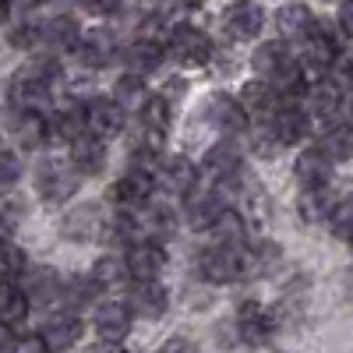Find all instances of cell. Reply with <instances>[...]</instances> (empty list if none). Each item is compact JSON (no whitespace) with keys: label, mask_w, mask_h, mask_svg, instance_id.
<instances>
[{"label":"cell","mask_w":353,"mask_h":353,"mask_svg":"<svg viewBox=\"0 0 353 353\" xmlns=\"http://www.w3.org/2000/svg\"><path fill=\"white\" fill-rule=\"evenodd\" d=\"M293 173H297V184L301 191L307 188H329V176H332V159L321 152V149H304L293 163Z\"/></svg>","instance_id":"19"},{"label":"cell","mask_w":353,"mask_h":353,"mask_svg":"<svg viewBox=\"0 0 353 353\" xmlns=\"http://www.w3.org/2000/svg\"><path fill=\"white\" fill-rule=\"evenodd\" d=\"M159 353H198V350H194V343H191L188 336H170Z\"/></svg>","instance_id":"45"},{"label":"cell","mask_w":353,"mask_h":353,"mask_svg":"<svg viewBox=\"0 0 353 353\" xmlns=\"http://www.w3.org/2000/svg\"><path fill=\"white\" fill-rule=\"evenodd\" d=\"M346 88L343 85H336L332 78H321V81H314V85H307V92H304V110L311 113V117H336L343 106H346Z\"/></svg>","instance_id":"15"},{"label":"cell","mask_w":353,"mask_h":353,"mask_svg":"<svg viewBox=\"0 0 353 353\" xmlns=\"http://www.w3.org/2000/svg\"><path fill=\"white\" fill-rule=\"evenodd\" d=\"M18 181H21V166H18L14 152H4V149H0V191L14 188Z\"/></svg>","instance_id":"42"},{"label":"cell","mask_w":353,"mask_h":353,"mask_svg":"<svg viewBox=\"0 0 353 353\" xmlns=\"http://www.w3.org/2000/svg\"><path fill=\"white\" fill-rule=\"evenodd\" d=\"M339 57V46H336V36L329 32V25H314L311 36L301 39V64L314 74H325L332 68V61Z\"/></svg>","instance_id":"7"},{"label":"cell","mask_w":353,"mask_h":353,"mask_svg":"<svg viewBox=\"0 0 353 353\" xmlns=\"http://www.w3.org/2000/svg\"><path fill=\"white\" fill-rule=\"evenodd\" d=\"M131 276L128 269V258H117V254H103L96 265H92V279L99 290H113V286H124Z\"/></svg>","instance_id":"35"},{"label":"cell","mask_w":353,"mask_h":353,"mask_svg":"<svg viewBox=\"0 0 353 353\" xmlns=\"http://www.w3.org/2000/svg\"><path fill=\"white\" fill-rule=\"evenodd\" d=\"M205 170H209L216 181H230V176L241 173V145L237 138H223L219 145H212L205 152Z\"/></svg>","instance_id":"22"},{"label":"cell","mask_w":353,"mask_h":353,"mask_svg":"<svg viewBox=\"0 0 353 353\" xmlns=\"http://www.w3.org/2000/svg\"><path fill=\"white\" fill-rule=\"evenodd\" d=\"M184 92H188V85H184L181 78H173V81H166V85H163V92H159V96H163V99H166V103L173 106V103L181 99Z\"/></svg>","instance_id":"48"},{"label":"cell","mask_w":353,"mask_h":353,"mask_svg":"<svg viewBox=\"0 0 353 353\" xmlns=\"http://www.w3.org/2000/svg\"><path fill=\"white\" fill-rule=\"evenodd\" d=\"M78 8H81L85 14H96V18H106V14H113L117 8H121V0H78Z\"/></svg>","instance_id":"43"},{"label":"cell","mask_w":353,"mask_h":353,"mask_svg":"<svg viewBox=\"0 0 353 353\" xmlns=\"http://www.w3.org/2000/svg\"><path fill=\"white\" fill-rule=\"evenodd\" d=\"M350 248H353V241H350Z\"/></svg>","instance_id":"55"},{"label":"cell","mask_w":353,"mask_h":353,"mask_svg":"<svg viewBox=\"0 0 353 353\" xmlns=\"http://www.w3.org/2000/svg\"><path fill=\"white\" fill-rule=\"evenodd\" d=\"M318 149L325 152L332 163H346L353 159V124H332L321 131L318 138Z\"/></svg>","instance_id":"30"},{"label":"cell","mask_w":353,"mask_h":353,"mask_svg":"<svg viewBox=\"0 0 353 353\" xmlns=\"http://www.w3.org/2000/svg\"><path fill=\"white\" fill-rule=\"evenodd\" d=\"M339 32L353 39V0H343V8H339Z\"/></svg>","instance_id":"47"},{"label":"cell","mask_w":353,"mask_h":353,"mask_svg":"<svg viewBox=\"0 0 353 353\" xmlns=\"http://www.w3.org/2000/svg\"><path fill=\"white\" fill-rule=\"evenodd\" d=\"M307 121H311V113H307L304 106H290V103H283L279 113L272 117L269 124L276 128V134H279L283 145H297V141L307 138Z\"/></svg>","instance_id":"23"},{"label":"cell","mask_w":353,"mask_h":353,"mask_svg":"<svg viewBox=\"0 0 353 353\" xmlns=\"http://www.w3.org/2000/svg\"><path fill=\"white\" fill-rule=\"evenodd\" d=\"M258 269V254L248 244H219L198 254V272L209 283H237Z\"/></svg>","instance_id":"1"},{"label":"cell","mask_w":353,"mask_h":353,"mask_svg":"<svg viewBox=\"0 0 353 353\" xmlns=\"http://www.w3.org/2000/svg\"><path fill=\"white\" fill-rule=\"evenodd\" d=\"M170 57L181 68H205L212 57V39L201 32L198 25H176L170 32V43H166Z\"/></svg>","instance_id":"3"},{"label":"cell","mask_w":353,"mask_h":353,"mask_svg":"<svg viewBox=\"0 0 353 353\" xmlns=\"http://www.w3.org/2000/svg\"><path fill=\"white\" fill-rule=\"evenodd\" d=\"M14 226H18L14 212L8 209V205H0V241H11L14 237Z\"/></svg>","instance_id":"46"},{"label":"cell","mask_w":353,"mask_h":353,"mask_svg":"<svg viewBox=\"0 0 353 353\" xmlns=\"http://www.w3.org/2000/svg\"><path fill=\"white\" fill-rule=\"evenodd\" d=\"M113 99L121 103L124 110H128V117L131 113H141L145 106H149V88H145V81H141V74H134V71H128V74H121L117 78V85H113Z\"/></svg>","instance_id":"28"},{"label":"cell","mask_w":353,"mask_h":353,"mask_svg":"<svg viewBox=\"0 0 353 353\" xmlns=\"http://www.w3.org/2000/svg\"><path fill=\"white\" fill-rule=\"evenodd\" d=\"M128 307L145 318V321H159L170 307V293L159 279H134L131 286V297H128Z\"/></svg>","instance_id":"11"},{"label":"cell","mask_w":353,"mask_h":353,"mask_svg":"<svg viewBox=\"0 0 353 353\" xmlns=\"http://www.w3.org/2000/svg\"><path fill=\"white\" fill-rule=\"evenodd\" d=\"M156 181L166 194H176V198H184L194 191L198 184V170L188 156H163L156 163Z\"/></svg>","instance_id":"8"},{"label":"cell","mask_w":353,"mask_h":353,"mask_svg":"<svg viewBox=\"0 0 353 353\" xmlns=\"http://www.w3.org/2000/svg\"><path fill=\"white\" fill-rule=\"evenodd\" d=\"M85 117H88V134L96 138H117L128 124V110L117 99H88L85 103Z\"/></svg>","instance_id":"10"},{"label":"cell","mask_w":353,"mask_h":353,"mask_svg":"<svg viewBox=\"0 0 353 353\" xmlns=\"http://www.w3.org/2000/svg\"><path fill=\"white\" fill-rule=\"evenodd\" d=\"M81 39V28L71 14H57L43 25V43L53 46V50H74Z\"/></svg>","instance_id":"31"},{"label":"cell","mask_w":353,"mask_h":353,"mask_svg":"<svg viewBox=\"0 0 353 353\" xmlns=\"http://www.w3.org/2000/svg\"><path fill=\"white\" fill-rule=\"evenodd\" d=\"M50 85L53 81L32 74L28 68H21L14 85H11V99H14L18 110H39V113H46V106H50Z\"/></svg>","instance_id":"14"},{"label":"cell","mask_w":353,"mask_h":353,"mask_svg":"<svg viewBox=\"0 0 353 353\" xmlns=\"http://www.w3.org/2000/svg\"><path fill=\"white\" fill-rule=\"evenodd\" d=\"M318 25V18L311 14V8L307 4H283L279 11H276V28H279V36L283 39H290V43H301L304 36H311V28Z\"/></svg>","instance_id":"20"},{"label":"cell","mask_w":353,"mask_h":353,"mask_svg":"<svg viewBox=\"0 0 353 353\" xmlns=\"http://www.w3.org/2000/svg\"><path fill=\"white\" fill-rule=\"evenodd\" d=\"M329 230L336 233L339 241H353V198H343V201L332 205Z\"/></svg>","instance_id":"38"},{"label":"cell","mask_w":353,"mask_h":353,"mask_svg":"<svg viewBox=\"0 0 353 353\" xmlns=\"http://www.w3.org/2000/svg\"><path fill=\"white\" fill-rule=\"evenodd\" d=\"M205 121H209L223 138H241V134L248 131V121H251V117L244 113L241 99L216 92V96L205 99Z\"/></svg>","instance_id":"5"},{"label":"cell","mask_w":353,"mask_h":353,"mask_svg":"<svg viewBox=\"0 0 353 353\" xmlns=\"http://www.w3.org/2000/svg\"><path fill=\"white\" fill-rule=\"evenodd\" d=\"M346 113L353 117V88H350V99H346Z\"/></svg>","instance_id":"54"},{"label":"cell","mask_w":353,"mask_h":353,"mask_svg":"<svg viewBox=\"0 0 353 353\" xmlns=\"http://www.w3.org/2000/svg\"><path fill=\"white\" fill-rule=\"evenodd\" d=\"M156 184H159V181H156V170H141V166H134V170H128L121 181L110 188V201L117 205V209L138 212V209H145V205H149Z\"/></svg>","instance_id":"4"},{"label":"cell","mask_w":353,"mask_h":353,"mask_svg":"<svg viewBox=\"0 0 353 353\" xmlns=\"http://www.w3.org/2000/svg\"><path fill=\"white\" fill-rule=\"evenodd\" d=\"M53 134L50 128V117L39 113V110H18V121H14V141L21 145V149H39V145H46V138Z\"/></svg>","instance_id":"21"},{"label":"cell","mask_w":353,"mask_h":353,"mask_svg":"<svg viewBox=\"0 0 353 353\" xmlns=\"http://www.w3.org/2000/svg\"><path fill=\"white\" fill-rule=\"evenodd\" d=\"M14 332H11V325H8V321H0V353H11L14 350Z\"/></svg>","instance_id":"49"},{"label":"cell","mask_w":353,"mask_h":353,"mask_svg":"<svg viewBox=\"0 0 353 353\" xmlns=\"http://www.w3.org/2000/svg\"><path fill=\"white\" fill-rule=\"evenodd\" d=\"M329 74H332L336 85H343L346 92H350V88H353V50H339V57L332 61Z\"/></svg>","instance_id":"40"},{"label":"cell","mask_w":353,"mask_h":353,"mask_svg":"<svg viewBox=\"0 0 353 353\" xmlns=\"http://www.w3.org/2000/svg\"><path fill=\"white\" fill-rule=\"evenodd\" d=\"M173 4H181V8H198L201 0H173Z\"/></svg>","instance_id":"53"},{"label":"cell","mask_w":353,"mask_h":353,"mask_svg":"<svg viewBox=\"0 0 353 353\" xmlns=\"http://www.w3.org/2000/svg\"><path fill=\"white\" fill-rule=\"evenodd\" d=\"M21 286L28 293V301H36V304H50L53 297H61V290H64V283L57 279L53 269H32Z\"/></svg>","instance_id":"33"},{"label":"cell","mask_w":353,"mask_h":353,"mask_svg":"<svg viewBox=\"0 0 353 353\" xmlns=\"http://www.w3.org/2000/svg\"><path fill=\"white\" fill-rule=\"evenodd\" d=\"M74 53H78V61L85 68H106L117 57V39H113V32H106V28H88V32H81Z\"/></svg>","instance_id":"18"},{"label":"cell","mask_w":353,"mask_h":353,"mask_svg":"<svg viewBox=\"0 0 353 353\" xmlns=\"http://www.w3.org/2000/svg\"><path fill=\"white\" fill-rule=\"evenodd\" d=\"M43 339L50 343V350H68L81 339V318L74 311H64V314H57L46 321V329H43Z\"/></svg>","instance_id":"27"},{"label":"cell","mask_w":353,"mask_h":353,"mask_svg":"<svg viewBox=\"0 0 353 353\" xmlns=\"http://www.w3.org/2000/svg\"><path fill=\"white\" fill-rule=\"evenodd\" d=\"M166 53H170V50H163L156 39L141 36V39H134V43L124 50V64H128V71H134V74H152V71L163 64Z\"/></svg>","instance_id":"24"},{"label":"cell","mask_w":353,"mask_h":353,"mask_svg":"<svg viewBox=\"0 0 353 353\" xmlns=\"http://www.w3.org/2000/svg\"><path fill=\"white\" fill-rule=\"evenodd\" d=\"M11 8H14V0H0V21L11 14Z\"/></svg>","instance_id":"51"},{"label":"cell","mask_w":353,"mask_h":353,"mask_svg":"<svg viewBox=\"0 0 353 353\" xmlns=\"http://www.w3.org/2000/svg\"><path fill=\"white\" fill-rule=\"evenodd\" d=\"M61 230H64V237H71V241H96L99 233L106 230V219L99 212V205L85 201V205H74V209L64 216Z\"/></svg>","instance_id":"16"},{"label":"cell","mask_w":353,"mask_h":353,"mask_svg":"<svg viewBox=\"0 0 353 353\" xmlns=\"http://www.w3.org/2000/svg\"><path fill=\"white\" fill-rule=\"evenodd\" d=\"M128 269L131 279H159V272L166 269V251L159 241H134L128 248Z\"/></svg>","instance_id":"13"},{"label":"cell","mask_w":353,"mask_h":353,"mask_svg":"<svg viewBox=\"0 0 353 353\" xmlns=\"http://www.w3.org/2000/svg\"><path fill=\"white\" fill-rule=\"evenodd\" d=\"M88 353H128L121 343H110V339H103L99 346H92V350H88Z\"/></svg>","instance_id":"50"},{"label":"cell","mask_w":353,"mask_h":353,"mask_svg":"<svg viewBox=\"0 0 353 353\" xmlns=\"http://www.w3.org/2000/svg\"><path fill=\"white\" fill-rule=\"evenodd\" d=\"M237 99H241L244 113L251 117V121H258V124H269L272 117L279 113V106H283V96L276 92V85H272V81H265V78H251V81H244Z\"/></svg>","instance_id":"6"},{"label":"cell","mask_w":353,"mask_h":353,"mask_svg":"<svg viewBox=\"0 0 353 353\" xmlns=\"http://www.w3.org/2000/svg\"><path fill=\"white\" fill-rule=\"evenodd\" d=\"M131 321H134V311L128 304H99L96 307V336L99 339H110V343H124L131 336Z\"/></svg>","instance_id":"17"},{"label":"cell","mask_w":353,"mask_h":353,"mask_svg":"<svg viewBox=\"0 0 353 353\" xmlns=\"http://www.w3.org/2000/svg\"><path fill=\"white\" fill-rule=\"evenodd\" d=\"M71 163H74L85 176L103 173V166H106V145H103V138H96V134L74 138V141H71Z\"/></svg>","instance_id":"25"},{"label":"cell","mask_w":353,"mask_h":353,"mask_svg":"<svg viewBox=\"0 0 353 353\" xmlns=\"http://www.w3.org/2000/svg\"><path fill=\"white\" fill-rule=\"evenodd\" d=\"M28 293L21 283L8 279V283H0V321H8V325H18V321L28 314Z\"/></svg>","instance_id":"32"},{"label":"cell","mask_w":353,"mask_h":353,"mask_svg":"<svg viewBox=\"0 0 353 353\" xmlns=\"http://www.w3.org/2000/svg\"><path fill=\"white\" fill-rule=\"evenodd\" d=\"M50 128L57 138L64 141H74L81 134H88V117H85V106L81 103H71V106H61L53 117H50Z\"/></svg>","instance_id":"29"},{"label":"cell","mask_w":353,"mask_h":353,"mask_svg":"<svg viewBox=\"0 0 353 353\" xmlns=\"http://www.w3.org/2000/svg\"><path fill=\"white\" fill-rule=\"evenodd\" d=\"M272 329H276V311H272V307H265V304H258V301L241 304V311H237V332H241L244 343L258 346V343L269 339Z\"/></svg>","instance_id":"12"},{"label":"cell","mask_w":353,"mask_h":353,"mask_svg":"<svg viewBox=\"0 0 353 353\" xmlns=\"http://www.w3.org/2000/svg\"><path fill=\"white\" fill-rule=\"evenodd\" d=\"M212 237L219 244H248V223L237 209H223L216 219H212Z\"/></svg>","instance_id":"34"},{"label":"cell","mask_w":353,"mask_h":353,"mask_svg":"<svg viewBox=\"0 0 353 353\" xmlns=\"http://www.w3.org/2000/svg\"><path fill=\"white\" fill-rule=\"evenodd\" d=\"M293 57H297V53H290L286 43H261V46L254 50V57H251V68H254L258 78L272 81V78L293 61Z\"/></svg>","instance_id":"26"},{"label":"cell","mask_w":353,"mask_h":353,"mask_svg":"<svg viewBox=\"0 0 353 353\" xmlns=\"http://www.w3.org/2000/svg\"><path fill=\"white\" fill-rule=\"evenodd\" d=\"M81 170L71 163V159H57V156H50V159H43L39 163V170H36V191H39V198L43 201H71L74 194H78V188H81Z\"/></svg>","instance_id":"2"},{"label":"cell","mask_w":353,"mask_h":353,"mask_svg":"<svg viewBox=\"0 0 353 353\" xmlns=\"http://www.w3.org/2000/svg\"><path fill=\"white\" fill-rule=\"evenodd\" d=\"M332 198H329V188H307L301 194V216L307 223H325L332 216Z\"/></svg>","instance_id":"36"},{"label":"cell","mask_w":353,"mask_h":353,"mask_svg":"<svg viewBox=\"0 0 353 353\" xmlns=\"http://www.w3.org/2000/svg\"><path fill=\"white\" fill-rule=\"evenodd\" d=\"M36 4H43V0H14V8H36Z\"/></svg>","instance_id":"52"},{"label":"cell","mask_w":353,"mask_h":353,"mask_svg":"<svg viewBox=\"0 0 353 353\" xmlns=\"http://www.w3.org/2000/svg\"><path fill=\"white\" fill-rule=\"evenodd\" d=\"M28 269V261H25V251L14 244V241H0V283H8V279H18L21 272Z\"/></svg>","instance_id":"37"},{"label":"cell","mask_w":353,"mask_h":353,"mask_svg":"<svg viewBox=\"0 0 353 353\" xmlns=\"http://www.w3.org/2000/svg\"><path fill=\"white\" fill-rule=\"evenodd\" d=\"M11 353H50V343L43 336H21Z\"/></svg>","instance_id":"44"},{"label":"cell","mask_w":353,"mask_h":353,"mask_svg":"<svg viewBox=\"0 0 353 353\" xmlns=\"http://www.w3.org/2000/svg\"><path fill=\"white\" fill-rule=\"evenodd\" d=\"M251 149H254V156H261V159H272L279 149H283V141H279V134H276V128L272 124H261L258 131H254V141H251Z\"/></svg>","instance_id":"39"},{"label":"cell","mask_w":353,"mask_h":353,"mask_svg":"<svg viewBox=\"0 0 353 353\" xmlns=\"http://www.w3.org/2000/svg\"><path fill=\"white\" fill-rule=\"evenodd\" d=\"M261 28H265V11L254 4V0H237V4H230L226 14H223V32L230 39H237V43L254 39Z\"/></svg>","instance_id":"9"},{"label":"cell","mask_w":353,"mask_h":353,"mask_svg":"<svg viewBox=\"0 0 353 353\" xmlns=\"http://www.w3.org/2000/svg\"><path fill=\"white\" fill-rule=\"evenodd\" d=\"M8 43L18 46V50H32V46H39V43H43V25H18V28H11Z\"/></svg>","instance_id":"41"}]
</instances>
